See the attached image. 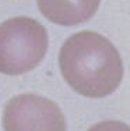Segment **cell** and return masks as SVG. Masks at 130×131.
<instances>
[{
    "label": "cell",
    "instance_id": "1",
    "mask_svg": "<svg viewBox=\"0 0 130 131\" xmlns=\"http://www.w3.org/2000/svg\"><path fill=\"white\" fill-rule=\"evenodd\" d=\"M59 66L64 81L80 95L105 98L123 78V63L108 38L92 31L73 34L62 45Z\"/></svg>",
    "mask_w": 130,
    "mask_h": 131
},
{
    "label": "cell",
    "instance_id": "2",
    "mask_svg": "<svg viewBox=\"0 0 130 131\" xmlns=\"http://www.w3.org/2000/svg\"><path fill=\"white\" fill-rule=\"evenodd\" d=\"M46 50L48 32L36 20L14 17L0 25V73H28L41 63Z\"/></svg>",
    "mask_w": 130,
    "mask_h": 131
},
{
    "label": "cell",
    "instance_id": "3",
    "mask_svg": "<svg viewBox=\"0 0 130 131\" xmlns=\"http://www.w3.org/2000/svg\"><path fill=\"white\" fill-rule=\"evenodd\" d=\"M4 131H66V120L51 99L34 93L11 98L3 113Z\"/></svg>",
    "mask_w": 130,
    "mask_h": 131
},
{
    "label": "cell",
    "instance_id": "4",
    "mask_svg": "<svg viewBox=\"0 0 130 131\" xmlns=\"http://www.w3.org/2000/svg\"><path fill=\"white\" fill-rule=\"evenodd\" d=\"M42 15L63 27L88 21L99 7L101 0H36Z\"/></svg>",
    "mask_w": 130,
    "mask_h": 131
},
{
    "label": "cell",
    "instance_id": "5",
    "mask_svg": "<svg viewBox=\"0 0 130 131\" xmlns=\"http://www.w3.org/2000/svg\"><path fill=\"white\" fill-rule=\"evenodd\" d=\"M88 131H130V127L122 121L116 120H106L92 126Z\"/></svg>",
    "mask_w": 130,
    "mask_h": 131
}]
</instances>
